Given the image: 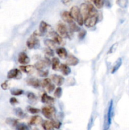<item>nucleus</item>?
Returning <instances> with one entry per match:
<instances>
[{
  "label": "nucleus",
  "instance_id": "nucleus-38",
  "mask_svg": "<svg viewBox=\"0 0 129 130\" xmlns=\"http://www.w3.org/2000/svg\"><path fill=\"white\" fill-rule=\"evenodd\" d=\"M10 103L12 105H15L16 104H18V101L17 100V99H15V97H12L10 99Z\"/></svg>",
  "mask_w": 129,
  "mask_h": 130
},
{
  "label": "nucleus",
  "instance_id": "nucleus-34",
  "mask_svg": "<svg viewBox=\"0 0 129 130\" xmlns=\"http://www.w3.org/2000/svg\"><path fill=\"white\" fill-rule=\"evenodd\" d=\"M27 97L29 100H30V101H34V100H37L36 96L33 93H29L27 95Z\"/></svg>",
  "mask_w": 129,
  "mask_h": 130
},
{
  "label": "nucleus",
  "instance_id": "nucleus-22",
  "mask_svg": "<svg viewBox=\"0 0 129 130\" xmlns=\"http://www.w3.org/2000/svg\"><path fill=\"white\" fill-rule=\"evenodd\" d=\"M42 128L44 130H54V127H53V124L51 121H45L42 123Z\"/></svg>",
  "mask_w": 129,
  "mask_h": 130
},
{
  "label": "nucleus",
  "instance_id": "nucleus-15",
  "mask_svg": "<svg viewBox=\"0 0 129 130\" xmlns=\"http://www.w3.org/2000/svg\"><path fill=\"white\" fill-rule=\"evenodd\" d=\"M56 53L59 57V58H67L68 57V53H67V51L66 50L65 48H57L56 50Z\"/></svg>",
  "mask_w": 129,
  "mask_h": 130
},
{
  "label": "nucleus",
  "instance_id": "nucleus-7",
  "mask_svg": "<svg viewBox=\"0 0 129 130\" xmlns=\"http://www.w3.org/2000/svg\"><path fill=\"white\" fill-rule=\"evenodd\" d=\"M113 116V101L111 100V102L110 104V106L108 108V111L107 117H106V129L107 130L108 129L109 126L111 124V118Z\"/></svg>",
  "mask_w": 129,
  "mask_h": 130
},
{
  "label": "nucleus",
  "instance_id": "nucleus-16",
  "mask_svg": "<svg viewBox=\"0 0 129 130\" xmlns=\"http://www.w3.org/2000/svg\"><path fill=\"white\" fill-rule=\"evenodd\" d=\"M19 68L22 72L27 74L32 73L34 70V67L32 66H24H24H20Z\"/></svg>",
  "mask_w": 129,
  "mask_h": 130
},
{
  "label": "nucleus",
  "instance_id": "nucleus-14",
  "mask_svg": "<svg viewBox=\"0 0 129 130\" xmlns=\"http://www.w3.org/2000/svg\"><path fill=\"white\" fill-rule=\"evenodd\" d=\"M41 101L42 102L44 103V104L51 105V104H53V103H54V100L53 97L49 96V95H47L46 93H44L42 95Z\"/></svg>",
  "mask_w": 129,
  "mask_h": 130
},
{
  "label": "nucleus",
  "instance_id": "nucleus-29",
  "mask_svg": "<svg viewBox=\"0 0 129 130\" xmlns=\"http://www.w3.org/2000/svg\"><path fill=\"white\" fill-rule=\"evenodd\" d=\"M62 95V89L60 87L57 88L54 92V95L57 99H59Z\"/></svg>",
  "mask_w": 129,
  "mask_h": 130
},
{
  "label": "nucleus",
  "instance_id": "nucleus-13",
  "mask_svg": "<svg viewBox=\"0 0 129 130\" xmlns=\"http://www.w3.org/2000/svg\"><path fill=\"white\" fill-rule=\"evenodd\" d=\"M70 14L72 15V18L73 19V20H77V18L79 16L80 13V8L77 6H73V7L71 8L70 10Z\"/></svg>",
  "mask_w": 129,
  "mask_h": 130
},
{
  "label": "nucleus",
  "instance_id": "nucleus-17",
  "mask_svg": "<svg viewBox=\"0 0 129 130\" xmlns=\"http://www.w3.org/2000/svg\"><path fill=\"white\" fill-rule=\"evenodd\" d=\"M42 122V119L41 118V117L39 116H35L30 119V125H37V124L41 123Z\"/></svg>",
  "mask_w": 129,
  "mask_h": 130
},
{
  "label": "nucleus",
  "instance_id": "nucleus-5",
  "mask_svg": "<svg viewBox=\"0 0 129 130\" xmlns=\"http://www.w3.org/2000/svg\"><path fill=\"white\" fill-rule=\"evenodd\" d=\"M22 77V74L20 70L17 69H11L8 72L7 74V78L9 79H18Z\"/></svg>",
  "mask_w": 129,
  "mask_h": 130
},
{
  "label": "nucleus",
  "instance_id": "nucleus-30",
  "mask_svg": "<svg viewBox=\"0 0 129 130\" xmlns=\"http://www.w3.org/2000/svg\"><path fill=\"white\" fill-rule=\"evenodd\" d=\"M40 84L42 87H47L48 85L51 84V79L48 78L44 79L43 80H42L41 82H40Z\"/></svg>",
  "mask_w": 129,
  "mask_h": 130
},
{
  "label": "nucleus",
  "instance_id": "nucleus-12",
  "mask_svg": "<svg viewBox=\"0 0 129 130\" xmlns=\"http://www.w3.org/2000/svg\"><path fill=\"white\" fill-rule=\"evenodd\" d=\"M51 79L53 80V82L58 86H61L64 83V78L63 76H59V75L54 74L51 76Z\"/></svg>",
  "mask_w": 129,
  "mask_h": 130
},
{
  "label": "nucleus",
  "instance_id": "nucleus-37",
  "mask_svg": "<svg viewBox=\"0 0 129 130\" xmlns=\"http://www.w3.org/2000/svg\"><path fill=\"white\" fill-rule=\"evenodd\" d=\"M39 75L41 77H46L48 75V71H39Z\"/></svg>",
  "mask_w": 129,
  "mask_h": 130
},
{
  "label": "nucleus",
  "instance_id": "nucleus-43",
  "mask_svg": "<svg viewBox=\"0 0 129 130\" xmlns=\"http://www.w3.org/2000/svg\"><path fill=\"white\" fill-rule=\"evenodd\" d=\"M72 0H61L62 3H63V5H68L69 4L71 3Z\"/></svg>",
  "mask_w": 129,
  "mask_h": 130
},
{
  "label": "nucleus",
  "instance_id": "nucleus-41",
  "mask_svg": "<svg viewBox=\"0 0 129 130\" xmlns=\"http://www.w3.org/2000/svg\"><path fill=\"white\" fill-rule=\"evenodd\" d=\"M1 88L4 90H7V89L8 88V84L7 81H5V82H4L3 83L1 84Z\"/></svg>",
  "mask_w": 129,
  "mask_h": 130
},
{
  "label": "nucleus",
  "instance_id": "nucleus-27",
  "mask_svg": "<svg viewBox=\"0 0 129 130\" xmlns=\"http://www.w3.org/2000/svg\"><path fill=\"white\" fill-rule=\"evenodd\" d=\"M121 63H122V62H121V58H119L118 60L116 62V63L115 64V66H114L113 68L112 71H111V73L113 74V73H115V72H116V71L118 70V69L120 68V66H121Z\"/></svg>",
  "mask_w": 129,
  "mask_h": 130
},
{
  "label": "nucleus",
  "instance_id": "nucleus-23",
  "mask_svg": "<svg viewBox=\"0 0 129 130\" xmlns=\"http://www.w3.org/2000/svg\"><path fill=\"white\" fill-rule=\"evenodd\" d=\"M53 40L58 44H62L63 43V41L62 39V37L60 36L59 34H57L56 33L53 32Z\"/></svg>",
  "mask_w": 129,
  "mask_h": 130
},
{
  "label": "nucleus",
  "instance_id": "nucleus-35",
  "mask_svg": "<svg viewBox=\"0 0 129 130\" xmlns=\"http://www.w3.org/2000/svg\"><path fill=\"white\" fill-rule=\"evenodd\" d=\"M17 130H29L27 125L24 124H20L17 125Z\"/></svg>",
  "mask_w": 129,
  "mask_h": 130
},
{
  "label": "nucleus",
  "instance_id": "nucleus-28",
  "mask_svg": "<svg viewBox=\"0 0 129 130\" xmlns=\"http://www.w3.org/2000/svg\"><path fill=\"white\" fill-rule=\"evenodd\" d=\"M15 114H16L18 117H19V118H24V117H25V114H24V112H23V110H22L20 108H17V109H15Z\"/></svg>",
  "mask_w": 129,
  "mask_h": 130
},
{
  "label": "nucleus",
  "instance_id": "nucleus-33",
  "mask_svg": "<svg viewBox=\"0 0 129 130\" xmlns=\"http://www.w3.org/2000/svg\"><path fill=\"white\" fill-rule=\"evenodd\" d=\"M51 123L52 124H53V127H54V128H56V129H59V128L61 127V123L59 121H58L52 120Z\"/></svg>",
  "mask_w": 129,
  "mask_h": 130
},
{
  "label": "nucleus",
  "instance_id": "nucleus-26",
  "mask_svg": "<svg viewBox=\"0 0 129 130\" xmlns=\"http://www.w3.org/2000/svg\"><path fill=\"white\" fill-rule=\"evenodd\" d=\"M11 94L14 96H20L24 93V91L20 89H13L10 91Z\"/></svg>",
  "mask_w": 129,
  "mask_h": 130
},
{
  "label": "nucleus",
  "instance_id": "nucleus-1",
  "mask_svg": "<svg viewBox=\"0 0 129 130\" xmlns=\"http://www.w3.org/2000/svg\"><path fill=\"white\" fill-rule=\"evenodd\" d=\"M56 109L54 107L46 106L42 109V112L43 115L48 119H52L55 114Z\"/></svg>",
  "mask_w": 129,
  "mask_h": 130
},
{
  "label": "nucleus",
  "instance_id": "nucleus-20",
  "mask_svg": "<svg viewBox=\"0 0 129 130\" xmlns=\"http://www.w3.org/2000/svg\"><path fill=\"white\" fill-rule=\"evenodd\" d=\"M59 60L56 57H54L51 60V65H52V69L54 71H57L59 69L60 65H59Z\"/></svg>",
  "mask_w": 129,
  "mask_h": 130
},
{
  "label": "nucleus",
  "instance_id": "nucleus-24",
  "mask_svg": "<svg viewBox=\"0 0 129 130\" xmlns=\"http://www.w3.org/2000/svg\"><path fill=\"white\" fill-rule=\"evenodd\" d=\"M44 43L46 44L47 46L50 49L53 50L54 48H56V43L53 40V39H46V40L44 41Z\"/></svg>",
  "mask_w": 129,
  "mask_h": 130
},
{
  "label": "nucleus",
  "instance_id": "nucleus-8",
  "mask_svg": "<svg viewBox=\"0 0 129 130\" xmlns=\"http://www.w3.org/2000/svg\"><path fill=\"white\" fill-rule=\"evenodd\" d=\"M18 61L20 64L26 65L28 64L30 62V58L28 57L27 55L24 52H21L18 55Z\"/></svg>",
  "mask_w": 129,
  "mask_h": 130
},
{
  "label": "nucleus",
  "instance_id": "nucleus-18",
  "mask_svg": "<svg viewBox=\"0 0 129 130\" xmlns=\"http://www.w3.org/2000/svg\"><path fill=\"white\" fill-rule=\"evenodd\" d=\"M61 71L63 73V75L64 76H68L70 73L71 72V69L70 68L69 66L67 64H61L60 65V67H59Z\"/></svg>",
  "mask_w": 129,
  "mask_h": 130
},
{
  "label": "nucleus",
  "instance_id": "nucleus-3",
  "mask_svg": "<svg viewBox=\"0 0 129 130\" xmlns=\"http://www.w3.org/2000/svg\"><path fill=\"white\" fill-rule=\"evenodd\" d=\"M27 46L29 49H34L39 46V41L35 36H32L27 41Z\"/></svg>",
  "mask_w": 129,
  "mask_h": 130
},
{
  "label": "nucleus",
  "instance_id": "nucleus-21",
  "mask_svg": "<svg viewBox=\"0 0 129 130\" xmlns=\"http://www.w3.org/2000/svg\"><path fill=\"white\" fill-rule=\"evenodd\" d=\"M48 27H49V25L46 22H45L44 21H41L40 25H39V31L41 34H44L47 31Z\"/></svg>",
  "mask_w": 129,
  "mask_h": 130
},
{
  "label": "nucleus",
  "instance_id": "nucleus-10",
  "mask_svg": "<svg viewBox=\"0 0 129 130\" xmlns=\"http://www.w3.org/2000/svg\"><path fill=\"white\" fill-rule=\"evenodd\" d=\"M78 63H79V60L77 57L72 55H68L67 58V63L68 66H77Z\"/></svg>",
  "mask_w": 129,
  "mask_h": 130
},
{
  "label": "nucleus",
  "instance_id": "nucleus-4",
  "mask_svg": "<svg viewBox=\"0 0 129 130\" xmlns=\"http://www.w3.org/2000/svg\"><path fill=\"white\" fill-rule=\"evenodd\" d=\"M57 31L58 34L62 38H67L68 36V32L67 27L64 24L59 23L57 25Z\"/></svg>",
  "mask_w": 129,
  "mask_h": 130
},
{
  "label": "nucleus",
  "instance_id": "nucleus-9",
  "mask_svg": "<svg viewBox=\"0 0 129 130\" xmlns=\"http://www.w3.org/2000/svg\"><path fill=\"white\" fill-rule=\"evenodd\" d=\"M61 16V19H63V21H64L65 22L69 24L73 22V19L72 18L70 13L68 12V11H63Z\"/></svg>",
  "mask_w": 129,
  "mask_h": 130
},
{
  "label": "nucleus",
  "instance_id": "nucleus-19",
  "mask_svg": "<svg viewBox=\"0 0 129 130\" xmlns=\"http://www.w3.org/2000/svg\"><path fill=\"white\" fill-rule=\"evenodd\" d=\"M27 83L28 85H30V86H32L34 88H37L40 85V81L35 78H30L29 79H28Z\"/></svg>",
  "mask_w": 129,
  "mask_h": 130
},
{
  "label": "nucleus",
  "instance_id": "nucleus-40",
  "mask_svg": "<svg viewBox=\"0 0 129 130\" xmlns=\"http://www.w3.org/2000/svg\"><path fill=\"white\" fill-rule=\"evenodd\" d=\"M46 88H47V90H48V92H49V93L52 92L53 90H54V85H52V84L51 83L50 85H48V86H47Z\"/></svg>",
  "mask_w": 129,
  "mask_h": 130
},
{
  "label": "nucleus",
  "instance_id": "nucleus-36",
  "mask_svg": "<svg viewBox=\"0 0 129 130\" xmlns=\"http://www.w3.org/2000/svg\"><path fill=\"white\" fill-rule=\"evenodd\" d=\"M118 5L121 7H126L128 3V0H118Z\"/></svg>",
  "mask_w": 129,
  "mask_h": 130
},
{
  "label": "nucleus",
  "instance_id": "nucleus-25",
  "mask_svg": "<svg viewBox=\"0 0 129 130\" xmlns=\"http://www.w3.org/2000/svg\"><path fill=\"white\" fill-rule=\"evenodd\" d=\"M89 1H91L98 9L101 8L104 5V0H89Z\"/></svg>",
  "mask_w": 129,
  "mask_h": 130
},
{
  "label": "nucleus",
  "instance_id": "nucleus-39",
  "mask_svg": "<svg viewBox=\"0 0 129 130\" xmlns=\"http://www.w3.org/2000/svg\"><path fill=\"white\" fill-rule=\"evenodd\" d=\"M86 34V31L85 30H81L80 31L79 34H78V38H79L80 39H83L84 38V37L85 36Z\"/></svg>",
  "mask_w": 129,
  "mask_h": 130
},
{
  "label": "nucleus",
  "instance_id": "nucleus-11",
  "mask_svg": "<svg viewBox=\"0 0 129 130\" xmlns=\"http://www.w3.org/2000/svg\"><path fill=\"white\" fill-rule=\"evenodd\" d=\"M80 13L83 17V20L89 17V6L88 3H82L80 6Z\"/></svg>",
  "mask_w": 129,
  "mask_h": 130
},
{
  "label": "nucleus",
  "instance_id": "nucleus-32",
  "mask_svg": "<svg viewBox=\"0 0 129 130\" xmlns=\"http://www.w3.org/2000/svg\"><path fill=\"white\" fill-rule=\"evenodd\" d=\"M28 111L29 112H30L31 114H37L40 112V110L38 109H36V108H34V107H28Z\"/></svg>",
  "mask_w": 129,
  "mask_h": 130
},
{
  "label": "nucleus",
  "instance_id": "nucleus-2",
  "mask_svg": "<svg viewBox=\"0 0 129 130\" xmlns=\"http://www.w3.org/2000/svg\"><path fill=\"white\" fill-rule=\"evenodd\" d=\"M98 20V16H89L84 19L83 24L87 27H92L95 26Z\"/></svg>",
  "mask_w": 129,
  "mask_h": 130
},
{
  "label": "nucleus",
  "instance_id": "nucleus-6",
  "mask_svg": "<svg viewBox=\"0 0 129 130\" xmlns=\"http://www.w3.org/2000/svg\"><path fill=\"white\" fill-rule=\"evenodd\" d=\"M49 63H50V61L48 59H46L44 60H39L35 63L34 67L38 71H42L44 68H46V67L49 65Z\"/></svg>",
  "mask_w": 129,
  "mask_h": 130
},
{
  "label": "nucleus",
  "instance_id": "nucleus-42",
  "mask_svg": "<svg viewBox=\"0 0 129 130\" xmlns=\"http://www.w3.org/2000/svg\"><path fill=\"white\" fill-rule=\"evenodd\" d=\"M46 54L49 56H53V50H51V49H50V48H48V49H47L46 51Z\"/></svg>",
  "mask_w": 129,
  "mask_h": 130
},
{
  "label": "nucleus",
  "instance_id": "nucleus-31",
  "mask_svg": "<svg viewBox=\"0 0 129 130\" xmlns=\"http://www.w3.org/2000/svg\"><path fill=\"white\" fill-rule=\"evenodd\" d=\"M70 29L72 30V31H75V32H77V31H79L80 29L79 27L75 24V23H72V24H70Z\"/></svg>",
  "mask_w": 129,
  "mask_h": 130
}]
</instances>
